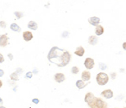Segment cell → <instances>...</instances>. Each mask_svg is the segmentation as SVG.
I'll list each match as a JSON object with an SVG mask.
<instances>
[{
	"instance_id": "cell-1",
	"label": "cell",
	"mask_w": 126,
	"mask_h": 108,
	"mask_svg": "<svg viewBox=\"0 0 126 108\" xmlns=\"http://www.w3.org/2000/svg\"><path fill=\"white\" fill-rule=\"evenodd\" d=\"M49 61L57 65L59 67H63L68 65L71 60V55L68 51L60 49L57 46H54L50 50L47 55Z\"/></svg>"
},
{
	"instance_id": "cell-2",
	"label": "cell",
	"mask_w": 126,
	"mask_h": 108,
	"mask_svg": "<svg viewBox=\"0 0 126 108\" xmlns=\"http://www.w3.org/2000/svg\"><path fill=\"white\" fill-rule=\"evenodd\" d=\"M85 102L90 108H108V105L102 99L97 98L92 92H88L85 96Z\"/></svg>"
},
{
	"instance_id": "cell-3",
	"label": "cell",
	"mask_w": 126,
	"mask_h": 108,
	"mask_svg": "<svg viewBox=\"0 0 126 108\" xmlns=\"http://www.w3.org/2000/svg\"><path fill=\"white\" fill-rule=\"evenodd\" d=\"M96 80L99 85H104L108 81V75L104 72H100L97 75Z\"/></svg>"
},
{
	"instance_id": "cell-4",
	"label": "cell",
	"mask_w": 126,
	"mask_h": 108,
	"mask_svg": "<svg viewBox=\"0 0 126 108\" xmlns=\"http://www.w3.org/2000/svg\"><path fill=\"white\" fill-rule=\"evenodd\" d=\"M94 64L95 62L94 60H93V59H91V58H87L84 61V65L88 70L93 69V66H94Z\"/></svg>"
},
{
	"instance_id": "cell-5",
	"label": "cell",
	"mask_w": 126,
	"mask_h": 108,
	"mask_svg": "<svg viewBox=\"0 0 126 108\" xmlns=\"http://www.w3.org/2000/svg\"><path fill=\"white\" fill-rule=\"evenodd\" d=\"M101 96L104 97V98H106V99H110V98L113 97V91H112L111 90L108 89V90H105V91H102Z\"/></svg>"
},
{
	"instance_id": "cell-6",
	"label": "cell",
	"mask_w": 126,
	"mask_h": 108,
	"mask_svg": "<svg viewBox=\"0 0 126 108\" xmlns=\"http://www.w3.org/2000/svg\"><path fill=\"white\" fill-rule=\"evenodd\" d=\"M8 38L7 36V34H2L0 36V45L1 47H5L7 45H8Z\"/></svg>"
},
{
	"instance_id": "cell-7",
	"label": "cell",
	"mask_w": 126,
	"mask_h": 108,
	"mask_svg": "<svg viewBox=\"0 0 126 108\" xmlns=\"http://www.w3.org/2000/svg\"><path fill=\"white\" fill-rule=\"evenodd\" d=\"M88 22L90 23V24L93 25V26H98V23H100V18H98V17H91V18L88 19Z\"/></svg>"
},
{
	"instance_id": "cell-8",
	"label": "cell",
	"mask_w": 126,
	"mask_h": 108,
	"mask_svg": "<svg viewBox=\"0 0 126 108\" xmlns=\"http://www.w3.org/2000/svg\"><path fill=\"white\" fill-rule=\"evenodd\" d=\"M65 79H66V77H65L64 74L62 73H57L55 75V80L58 83H62V81L65 80Z\"/></svg>"
},
{
	"instance_id": "cell-9",
	"label": "cell",
	"mask_w": 126,
	"mask_h": 108,
	"mask_svg": "<svg viewBox=\"0 0 126 108\" xmlns=\"http://www.w3.org/2000/svg\"><path fill=\"white\" fill-rule=\"evenodd\" d=\"M23 38L25 41H30L33 39V34H32L31 32L30 31H25L23 34Z\"/></svg>"
},
{
	"instance_id": "cell-10",
	"label": "cell",
	"mask_w": 126,
	"mask_h": 108,
	"mask_svg": "<svg viewBox=\"0 0 126 108\" xmlns=\"http://www.w3.org/2000/svg\"><path fill=\"white\" fill-rule=\"evenodd\" d=\"M91 78V74H90L89 71H83L82 73V80L83 81H88Z\"/></svg>"
},
{
	"instance_id": "cell-11",
	"label": "cell",
	"mask_w": 126,
	"mask_h": 108,
	"mask_svg": "<svg viewBox=\"0 0 126 108\" xmlns=\"http://www.w3.org/2000/svg\"><path fill=\"white\" fill-rule=\"evenodd\" d=\"M84 53H85V50H84V48H83V47H82V46L77 47V48H76V50H75V52H74L75 55H78V56H80V57L82 56V55H84Z\"/></svg>"
},
{
	"instance_id": "cell-12",
	"label": "cell",
	"mask_w": 126,
	"mask_h": 108,
	"mask_svg": "<svg viewBox=\"0 0 126 108\" xmlns=\"http://www.w3.org/2000/svg\"><path fill=\"white\" fill-rule=\"evenodd\" d=\"M103 31H104V29H103V27L101 26V25H98V26L96 27L95 34H96V35L99 36V35H102V34H103Z\"/></svg>"
},
{
	"instance_id": "cell-13",
	"label": "cell",
	"mask_w": 126,
	"mask_h": 108,
	"mask_svg": "<svg viewBox=\"0 0 126 108\" xmlns=\"http://www.w3.org/2000/svg\"><path fill=\"white\" fill-rule=\"evenodd\" d=\"M28 28H30V29H32V30H36L37 28H38V25H37V23H35V22L30 21L28 23Z\"/></svg>"
},
{
	"instance_id": "cell-14",
	"label": "cell",
	"mask_w": 126,
	"mask_h": 108,
	"mask_svg": "<svg viewBox=\"0 0 126 108\" xmlns=\"http://www.w3.org/2000/svg\"><path fill=\"white\" fill-rule=\"evenodd\" d=\"M88 43L92 45H95L98 43V38L96 36H90L88 38Z\"/></svg>"
},
{
	"instance_id": "cell-15",
	"label": "cell",
	"mask_w": 126,
	"mask_h": 108,
	"mask_svg": "<svg viewBox=\"0 0 126 108\" xmlns=\"http://www.w3.org/2000/svg\"><path fill=\"white\" fill-rule=\"evenodd\" d=\"M76 85L77 86L78 89H82L87 85V83H84V81H83L82 80H77V81H76Z\"/></svg>"
},
{
	"instance_id": "cell-16",
	"label": "cell",
	"mask_w": 126,
	"mask_h": 108,
	"mask_svg": "<svg viewBox=\"0 0 126 108\" xmlns=\"http://www.w3.org/2000/svg\"><path fill=\"white\" fill-rule=\"evenodd\" d=\"M10 28H11L13 31H16V32H20V31H21V28H20V27L19 26V25H17V23H12V24L10 25Z\"/></svg>"
},
{
	"instance_id": "cell-17",
	"label": "cell",
	"mask_w": 126,
	"mask_h": 108,
	"mask_svg": "<svg viewBox=\"0 0 126 108\" xmlns=\"http://www.w3.org/2000/svg\"><path fill=\"white\" fill-rule=\"evenodd\" d=\"M10 78H11V80H19L18 73H17V72H13V73H12L11 75H10Z\"/></svg>"
},
{
	"instance_id": "cell-18",
	"label": "cell",
	"mask_w": 126,
	"mask_h": 108,
	"mask_svg": "<svg viewBox=\"0 0 126 108\" xmlns=\"http://www.w3.org/2000/svg\"><path fill=\"white\" fill-rule=\"evenodd\" d=\"M14 15L16 16L17 18H21L22 17L24 16V13H20V12H15Z\"/></svg>"
},
{
	"instance_id": "cell-19",
	"label": "cell",
	"mask_w": 126,
	"mask_h": 108,
	"mask_svg": "<svg viewBox=\"0 0 126 108\" xmlns=\"http://www.w3.org/2000/svg\"><path fill=\"white\" fill-rule=\"evenodd\" d=\"M71 72H72V74H77L78 72H79V69H78V67L73 66L72 68H71Z\"/></svg>"
},
{
	"instance_id": "cell-20",
	"label": "cell",
	"mask_w": 126,
	"mask_h": 108,
	"mask_svg": "<svg viewBox=\"0 0 126 108\" xmlns=\"http://www.w3.org/2000/svg\"><path fill=\"white\" fill-rule=\"evenodd\" d=\"M99 67H100V69H101L102 70H106L107 69L106 65H104L103 63H100L99 64Z\"/></svg>"
},
{
	"instance_id": "cell-21",
	"label": "cell",
	"mask_w": 126,
	"mask_h": 108,
	"mask_svg": "<svg viewBox=\"0 0 126 108\" xmlns=\"http://www.w3.org/2000/svg\"><path fill=\"white\" fill-rule=\"evenodd\" d=\"M32 75H33V74H32V72H28V73L26 74V77H27V78H31Z\"/></svg>"
},
{
	"instance_id": "cell-22",
	"label": "cell",
	"mask_w": 126,
	"mask_h": 108,
	"mask_svg": "<svg viewBox=\"0 0 126 108\" xmlns=\"http://www.w3.org/2000/svg\"><path fill=\"white\" fill-rule=\"evenodd\" d=\"M6 27V23L4 21H1V28H5Z\"/></svg>"
},
{
	"instance_id": "cell-23",
	"label": "cell",
	"mask_w": 126,
	"mask_h": 108,
	"mask_svg": "<svg viewBox=\"0 0 126 108\" xmlns=\"http://www.w3.org/2000/svg\"><path fill=\"white\" fill-rule=\"evenodd\" d=\"M33 102H34V103H35V104H38L39 103V100H38V99H34Z\"/></svg>"
},
{
	"instance_id": "cell-24",
	"label": "cell",
	"mask_w": 126,
	"mask_h": 108,
	"mask_svg": "<svg viewBox=\"0 0 126 108\" xmlns=\"http://www.w3.org/2000/svg\"><path fill=\"white\" fill-rule=\"evenodd\" d=\"M8 58H9L10 60H13V55H12L11 54H8Z\"/></svg>"
},
{
	"instance_id": "cell-25",
	"label": "cell",
	"mask_w": 126,
	"mask_h": 108,
	"mask_svg": "<svg viewBox=\"0 0 126 108\" xmlns=\"http://www.w3.org/2000/svg\"><path fill=\"white\" fill-rule=\"evenodd\" d=\"M123 48H124V50H126V42H125V43L123 44Z\"/></svg>"
},
{
	"instance_id": "cell-26",
	"label": "cell",
	"mask_w": 126,
	"mask_h": 108,
	"mask_svg": "<svg viewBox=\"0 0 126 108\" xmlns=\"http://www.w3.org/2000/svg\"><path fill=\"white\" fill-rule=\"evenodd\" d=\"M115 75H116V73H112V78L114 79L115 78Z\"/></svg>"
},
{
	"instance_id": "cell-27",
	"label": "cell",
	"mask_w": 126,
	"mask_h": 108,
	"mask_svg": "<svg viewBox=\"0 0 126 108\" xmlns=\"http://www.w3.org/2000/svg\"><path fill=\"white\" fill-rule=\"evenodd\" d=\"M3 62V56H2V55H1V63Z\"/></svg>"
},
{
	"instance_id": "cell-28",
	"label": "cell",
	"mask_w": 126,
	"mask_h": 108,
	"mask_svg": "<svg viewBox=\"0 0 126 108\" xmlns=\"http://www.w3.org/2000/svg\"><path fill=\"white\" fill-rule=\"evenodd\" d=\"M0 108H5L4 107H0Z\"/></svg>"
},
{
	"instance_id": "cell-29",
	"label": "cell",
	"mask_w": 126,
	"mask_h": 108,
	"mask_svg": "<svg viewBox=\"0 0 126 108\" xmlns=\"http://www.w3.org/2000/svg\"><path fill=\"white\" fill-rule=\"evenodd\" d=\"M124 108H126V107H124Z\"/></svg>"
}]
</instances>
